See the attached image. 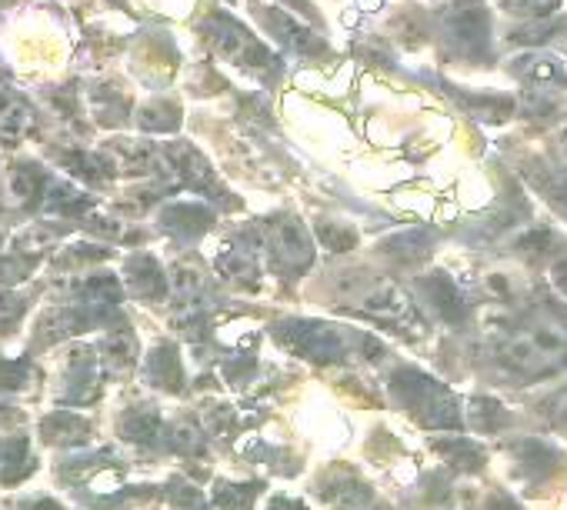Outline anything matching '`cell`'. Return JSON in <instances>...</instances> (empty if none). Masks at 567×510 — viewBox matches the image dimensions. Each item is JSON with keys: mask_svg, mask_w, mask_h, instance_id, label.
<instances>
[{"mask_svg": "<svg viewBox=\"0 0 567 510\" xmlns=\"http://www.w3.org/2000/svg\"><path fill=\"white\" fill-rule=\"evenodd\" d=\"M17 314H21V304H17L11 294L0 290V324H4V320H14Z\"/></svg>", "mask_w": 567, "mask_h": 510, "instance_id": "obj_11", "label": "cell"}, {"mask_svg": "<svg viewBox=\"0 0 567 510\" xmlns=\"http://www.w3.org/2000/svg\"><path fill=\"white\" fill-rule=\"evenodd\" d=\"M171 447L174 450H181V454H201L204 444H201V437H197V430L194 427H174V437H171Z\"/></svg>", "mask_w": 567, "mask_h": 510, "instance_id": "obj_9", "label": "cell"}, {"mask_svg": "<svg viewBox=\"0 0 567 510\" xmlns=\"http://www.w3.org/2000/svg\"><path fill=\"white\" fill-rule=\"evenodd\" d=\"M37 510H61V507H54V504H41V507H37Z\"/></svg>", "mask_w": 567, "mask_h": 510, "instance_id": "obj_12", "label": "cell"}, {"mask_svg": "<svg viewBox=\"0 0 567 510\" xmlns=\"http://www.w3.org/2000/svg\"><path fill=\"white\" fill-rule=\"evenodd\" d=\"M31 127H34V114L21 100H4V104H0V140H7V144L21 140Z\"/></svg>", "mask_w": 567, "mask_h": 510, "instance_id": "obj_2", "label": "cell"}, {"mask_svg": "<svg viewBox=\"0 0 567 510\" xmlns=\"http://www.w3.org/2000/svg\"><path fill=\"white\" fill-rule=\"evenodd\" d=\"M167 497H171L174 504H181V507H194L197 504V490L194 487H184V484H174Z\"/></svg>", "mask_w": 567, "mask_h": 510, "instance_id": "obj_10", "label": "cell"}, {"mask_svg": "<svg viewBox=\"0 0 567 510\" xmlns=\"http://www.w3.org/2000/svg\"><path fill=\"white\" fill-rule=\"evenodd\" d=\"M121 434L127 440H151L157 434V414H151V410H131V414L124 417L121 424Z\"/></svg>", "mask_w": 567, "mask_h": 510, "instance_id": "obj_6", "label": "cell"}, {"mask_svg": "<svg viewBox=\"0 0 567 510\" xmlns=\"http://www.w3.org/2000/svg\"><path fill=\"white\" fill-rule=\"evenodd\" d=\"M44 437L47 440H61V444H71V440H81L87 434V424L74 414H51L44 420Z\"/></svg>", "mask_w": 567, "mask_h": 510, "instance_id": "obj_3", "label": "cell"}, {"mask_svg": "<svg viewBox=\"0 0 567 510\" xmlns=\"http://www.w3.org/2000/svg\"><path fill=\"white\" fill-rule=\"evenodd\" d=\"M167 284H171V290L177 297H191V294H197V290H201V277H197V270H191L187 264H177L174 270H171V277H167Z\"/></svg>", "mask_w": 567, "mask_h": 510, "instance_id": "obj_7", "label": "cell"}, {"mask_svg": "<svg viewBox=\"0 0 567 510\" xmlns=\"http://www.w3.org/2000/svg\"><path fill=\"white\" fill-rule=\"evenodd\" d=\"M104 350H107V360L117 367H127L137 354V344H134V334L127 327H117L111 334L104 337Z\"/></svg>", "mask_w": 567, "mask_h": 510, "instance_id": "obj_4", "label": "cell"}, {"mask_svg": "<svg viewBox=\"0 0 567 510\" xmlns=\"http://www.w3.org/2000/svg\"><path fill=\"white\" fill-rule=\"evenodd\" d=\"M7 194L14 200H34L41 194V177L27 167H11V174H7Z\"/></svg>", "mask_w": 567, "mask_h": 510, "instance_id": "obj_5", "label": "cell"}, {"mask_svg": "<svg viewBox=\"0 0 567 510\" xmlns=\"http://www.w3.org/2000/svg\"><path fill=\"white\" fill-rule=\"evenodd\" d=\"M154 374H157V380H161V387H171L174 390L177 384H181V367H177L174 350H157Z\"/></svg>", "mask_w": 567, "mask_h": 510, "instance_id": "obj_8", "label": "cell"}, {"mask_svg": "<svg viewBox=\"0 0 567 510\" xmlns=\"http://www.w3.org/2000/svg\"><path fill=\"white\" fill-rule=\"evenodd\" d=\"M271 247H274V254L287 260V264H307L311 260V244H307V237H304V230L294 224V220H281V224H274L271 227Z\"/></svg>", "mask_w": 567, "mask_h": 510, "instance_id": "obj_1", "label": "cell"}]
</instances>
